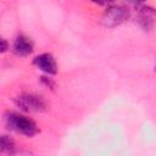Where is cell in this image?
<instances>
[{
  "label": "cell",
  "mask_w": 156,
  "mask_h": 156,
  "mask_svg": "<svg viewBox=\"0 0 156 156\" xmlns=\"http://www.w3.org/2000/svg\"><path fill=\"white\" fill-rule=\"evenodd\" d=\"M5 123L7 126V128H10L11 130L26 135V136H33L34 134L38 133V127L37 124L28 117L22 116L20 113L16 112H7L4 116Z\"/></svg>",
  "instance_id": "obj_1"
},
{
  "label": "cell",
  "mask_w": 156,
  "mask_h": 156,
  "mask_svg": "<svg viewBox=\"0 0 156 156\" xmlns=\"http://www.w3.org/2000/svg\"><path fill=\"white\" fill-rule=\"evenodd\" d=\"M16 105L26 112H41L46 108L45 100L37 94L23 93L15 99Z\"/></svg>",
  "instance_id": "obj_2"
},
{
  "label": "cell",
  "mask_w": 156,
  "mask_h": 156,
  "mask_svg": "<svg viewBox=\"0 0 156 156\" xmlns=\"http://www.w3.org/2000/svg\"><path fill=\"white\" fill-rule=\"evenodd\" d=\"M129 17V11L124 6H111L108 7L101 18V22L105 27L113 28L122 24Z\"/></svg>",
  "instance_id": "obj_3"
},
{
  "label": "cell",
  "mask_w": 156,
  "mask_h": 156,
  "mask_svg": "<svg viewBox=\"0 0 156 156\" xmlns=\"http://www.w3.org/2000/svg\"><path fill=\"white\" fill-rule=\"evenodd\" d=\"M136 21L145 30L151 29L156 22V10L149 6H140L136 13Z\"/></svg>",
  "instance_id": "obj_4"
},
{
  "label": "cell",
  "mask_w": 156,
  "mask_h": 156,
  "mask_svg": "<svg viewBox=\"0 0 156 156\" xmlns=\"http://www.w3.org/2000/svg\"><path fill=\"white\" fill-rule=\"evenodd\" d=\"M33 62L39 69H41L48 74H55L57 72V65L51 54H48V52L40 54L34 58Z\"/></svg>",
  "instance_id": "obj_5"
},
{
  "label": "cell",
  "mask_w": 156,
  "mask_h": 156,
  "mask_svg": "<svg viewBox=\"0 0 156 156\" xmlns=\"http://www.w3.org/2000/svg\"><path fill=\"white\" fill-rule=\"evenodd\" d=\"M13 51L20 56H27L33 51V41L26 35H18L13 43Z\"/></svg>",
  "instance_id": "obj_6"
},
{
  "label": "cell",
  "mask_w": 156,
  "mask_h": 156,
  "mask_svg": "<svg viewBox=\"0 0 156 156\" xmlns=\"http://www.w3.org/2000/svg\"><path fill=\"white\" fill-rule=\"evenodd\" d=\"M0 150H1V152L12 154L13 150H15V143H13V140L10 136H7V135H2L1 139H0Z\"/></svg>",
  "instance_id": "obj_7"
},
{
  "label": "cell",
  "mask_w": 156,
  "mask_h": 156,
  "mask_svg": "<svg viewBox=\"0 0 156 156\" xmlns=\"http://www.w3.org/2000/svg\"><path fill=\"white\" fill-rule=\"evenodd\" d=\"M9 49V45H7V41L5 39H1V52H5L6 50Z\"/></svg>",
  "instance_id": "obj_8"
},
{
  "label": "cell",
  "mask_w": 156,
  "mask_h": 156,
  "mask_svg": "<svg viewBox=\"0 0 156 156\" xmlns=\"http://www.w3.org/2000/svg\"><path fill=\"white\" fill-rule=\"evenodd\" d=\"M93 1H95V2H98V4H106V2H111V1H113V0H93Z\"/></svg>",
  "instance_id": "obj_9"
},
{
  "label": "cell",
  "mask_w": 156,
  "mask_h": 156,
  "mask_svg": "<svg viewBox=\"0 0 156 156\" xmlns=\"http://www.w3.org/2000/svg\"><path fill=\"white\" fill-rule=\"evenodd\" d=\"M132 2H134V4H136V5H140V4H143L145 0H130Z\"/></svg>",
  "instance_id": "obj_10"
},
{
  "label": "cell",
  "mask_w": 156,
  "mask_h": 156,
  "mask_svg": "<svg viewBox=\"0 0 156 156\" xmlns=\"http://www.w3.org/2000/svg\"><path fill=\"white\" fill-rule=\"evenodd\" d=\"M155 69H156V67H155Z\"/></svg>",
  "instance_id": "obj_11"
}]
</instances>
